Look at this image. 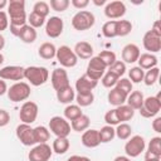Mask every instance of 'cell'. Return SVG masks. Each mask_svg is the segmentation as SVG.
<instances>
[{
	"mask_svg": "<svg viewBox=\"0 0 161 161\" xmlns=\"http://www.w3.org/2000/svg\"><path fill=\"white\" fill-rule=\"evenodd\" d=\"M8 15L10 16V33L18 36L20 28L28 21V16L25 13V1L10 0L8 3Z\"/></svg>",
	"mask_w": 161,
	"mask_h": 161,
	"instance_id": "1",
	"label": "cell"
},
{
	"mask_svg": "<svg viewBox=\"0 0 161 161\" xmlns=\"http://www.w3.org/2000/svg\"><path fill=\"white\" fill-rule=\"evenodd\" d=\"M24 78L34 87L43 86L49 78V70L45 67L31 65L24 68Z\"/></svg>",
	"mask_w": 161,
	"mask_h": 161,
	"instance_id": "2",
	"label": "cell"
},
{
	"mask_svg": "<svg viewBox=\"0 0 161 161\" xmlns=\"http://www.w3.org/2000/svg\"><path fill=\"white\" fill-rule=\"evenodd\" d=\"M96 23V18L93 13L88 10H79L72 18V26L78 31H84L91 29Z\"/></svg>",
	"mask_w": 161,
	"mask_h": 161,
	"instance_id": "3",
	"label": "cell"
},
{
	"mask_svg": "<svg viewBox=\"0 0 161 161\" xmlns=\"http://www.w3.org/2000/svg\"><path fill=\"white\" fill-rule=\"evenodd\" d=\"M161 109V92H158L156 96H150L143 99L142 107L138 109L140 114L145 118H152L157 116V113Z\"/></svg>",
	"mask_w": 161,
	"mask_h": 161,
	"instance_id": "4",
	"label": "cell"
},
{
	"mask_svg": "<svg viewBox=\"0 0 161 161\" xmlns=\"http://www.w3.org/2000/svg\"><path fill=\"white\" fill-rule=\"evenodd\" d=\"M6 94L11 102L16 103V102L26 101L31 94V89L26 82H16L10 88H8Z\"/></svg>",
	"mask_w": 161,
	"mask_h": 161,
	"instance_id": "5",
	"label": "cell"
},
{
	"mask_svg": "<svg viewBox=\"0 0 161 161\" xmlns=\"http://www.w3.org/2000/svg\"><path fill=\"white\" fill-rule=\"evenodd\" d=\"M55 58L63 68H73L78 63L77 55L74 54L73 49H70L68 45H60L59 48H57Z\"/></svg>",
	"mask_w": 161,
	"mask_h": 161,
	"instance_id": "6",
	"label": "cell"
},
{
	"mask_svg": "<svg viewBox=\"0 0 161 161\" xmlns=\"http://www.w3.org/2000/svg\"><path fill=\"white\" fill-rule=\"evenodd\" d=\"M70 123L60 116H54L49 119V131L57 137H68L70 133Z\"/></svg>",
	"mask_w": 161,
	"mask_h": 161,
	"instance_id": "7",
	"label": "cell"
},
{
	"mask_svg": "<svg viewBox=\"0 0 161 161\" xmlns=\"http://www.w3.org/2000/svg\"><path fill=\"white\" fill-rule=\"evenodd\" d=\"M38 112H39V107L35 102L33 101H25L19 111V118L21 121V123H26V125H31L33 122H35L36 117H38Z\"/></svg>",
	"mask_w": 161,
	"mask_h": 161,
	"instance_id": "8",
	"label": "cell"
},
{
	"mask_svg": "<svg viewBox=\"0 0 161 161\" xmlns=\"http://www.w3.org/2000/svg\"><path fill=\"white\" fill-rule=\"evenodd\" d=\"M146 148V142L145 138L141 135H135L125 145V152L127 157H137L140 156Z\"/></svg>",
	"mask_w": 161,
	"mask_h": 161,
	"instance_id": "9",
	"label": "cell"
},
{
	"mask_svg": "<svg viewBox=\"0 0 161 161\" xmlns=\"http://www.w3.org/2000/svg\"><path fill=\"white\" fill-rule=\"evenodd\" d=\"M106 65H104V63L96 55V57H92L91 59H89V62H88V65H87V70H86V75L87 77H89L91 79H93V80H99L102 77H103V74L106 73Z\"/></svg>",
	"mask_w": 161,
	"mask_h": 161,
	"instance_id": "10",
	"label": "cell"
},
{
	"mask_svg": "<svg viewBox=\"0 0 161 161\" xmlns=\"http://www.w3.org/2000/svg\"><path fill=\"white\" fill-rule=\"evenodd\" d=\"M53 150L48 143H36L28 153L29 161H49Z\"/></svg>",
	"mask_w": 161,
	"mask_h": 161,
	"instance_id": "11",
	"label": "cell"
},
{
	"mask_svg": "<svg viewBox=\"0 0 161 161\" xmlns=\"http://www.w3.org/2000/svg\"><path fill=\"white\" fill-rule=\"evenodd\" d=\"M15 135L18 140L24 145V146H33L35 145L34 136H33V127L26 123H20L15 128Z\"/></svg>",
	"mask_w": 161,
	"mask_h": 161,
	"instance_id": "12",
	"label": "cell"
},
{
	"mask_svg": "<svg viewBox=\"0 0 161 161\" xmlns=\"http://www.w3.org/2000/svg\"><path fill=\"white\" fill-rule=\"evenodd\" d=\"M103 11L108 19H119L126 14V5L123 1H119V0L109 1L106 4Z\"/></svg>",
	"mask_w": 161,
	"mask_h": 161,
	"instance_id": "13",
	"label": "cell"
},
{
	"mask_svg": "<svg viewBox=\"0 0 161 161\" xmlns=\"http://www.w3.org/2000/svg\"><path fill=\"white\" fill-rule=\"evenodd\" d=\"M0 79L21 82L24 79V68L20 65H6L0 69Z\"/></svg>",
	"mask_w": 161,
	"mask_h": 161,
	"instance_id": "14",
	"label": "cell"
},
{
	"mask_svg": "<svg viewBox=\"0 0 161 161\" xmlns=\"http://www.w3.org/2000/svg\"><path fill=\"white\" fill-rule=\"evenodd\" d=\"M142 44H143V48L148 53L151 54L157 53L161 50V36L156 35L151 30H147L142 38Z\"/></svg>",
	"mask_w": 161,
	"mask_h": 161,
	"instance_id": "15",
	"label": "cell"
},
{
	"mask_svg": "<svg viewBox=\"0 0 161 161\" xmlns=\"http://www.w3.org/2000/svg\"><path fill=\"white\" fill-rule=\"evenodd\" d=\"M50 82H52V86L55 91H59L62 88H65L69 84V78H68V73L64 68H55L53 72H52V75H50Z\"/></svg>",
	"mask_w": 161,
	"mask_h": 161,
	"instance_id": "16",
	"label": "cell"
},
{
	"mask_svg": "<svg viewBox=\"0 0 161 161\" xmlns=\"http://www.w3.org/2000/svg\"><path fill=\"white\" fill-rule=\"evenodd\" d=\"M64 23L59 16H50L45 23V33L49 38H58L63 33Z\"/></svg>",
	"mask_w": 161,
	"mask_h": 161,
	"instance_id": "17",
	"label": "cell"
},
{
	"mask_svg": "<svg viewBox=\"0 0 161 161\" xmlns=\"http://www.w3.org/2000/svg\"><path fill=\"white\" fill-rule=\"evenodd\" d=\"M98 82L91 79L89 77H87L86 74L80 75L77 80H75V91L79 94H87V93H92V91L97 87Z\"/></svg>",
	"mask_w": 161,
	"mask_h": 161,
	"instance_id": "18",
	"label": "cell"
},
{
	"mask_svg": "<svg viewBox=\"0 0 161 161\" xmlns=\"http://www.w3.org/2000/svg\"><path fill=\"white\" fill-rule=\"evenodd\" d=\"M121 54H122V62L125 64L126 63L132 64V63L138 60V57H140L141 52H140L138 45H136L133 43H130V44H126L122 48V53Z\"/></svg>",
	"mask_w": 161,
	"mask_h": 161,
	"instance_id": "19",
	"label": "cell"
},
{
	"mask_svg": "<svg viewBox=\"0 0 161 161\" xmlns=\"http://www.w3.org/2000/svg\"><path fill=\"white\" fill-rule=\"evenodd\" d=\"M73 52L77 55V58L80 59H91L93 57V47L88 42H78L74 45Z\"/></svg>",
	"mask_w": 161,
	"mask_h": 161,
	"instance_id": "20",
	"label": "cell"
},
{
	"mask_svg": "<svg viewBox=\"0 0 161 161\" xmlns=\"http://www.w3.org/2000/svg\"><path fill=\"white\" fill-rule=\"evenodd\" d=\"M82 143L83 146L88 147V148H94L97 147L101 142H99V137H98V130H86L82 135Z\"/></svg>",
	"mask_w": 161,
	"mask_h": 161,
	"instance_id": "21",
	"label": "cell"
},
{
	"mask_svg": "<svg viewBox=\"0 0 161 161\" xmlns=\"http://www.w3.org/2000/svg\"><path fill=\"white\" fill-rule=\"evenodd\" d=\"M36 36H38L36 30H35L33 26H30L29 24L23 25V26L20 28L19 33H18V38H19L21 42L26 43V44L34 43V42L36 40Z\"/></svg>",
	"mask_w": 161,
	"mask_h": 161,
	"instance_id": "22",
	"label": "cell"
},
{
	"mask_svg": "<svg viewBox=\"0 0 161 161\" xmlns=\"http://www.w3.org/2000/svg\"><path fill=\"white\" fill-rule=\"evenodd\" d=\"M138 67L143 70H148L151 68H155L157 67V63H158V59L155 54H151V53H143V54H140L138 57Z\"/></svg>",
	"mask_w": 161,
	"mask_h": 161,
	"instance_id": "23",
	"label": "cell"
},
{
	"mask_svg": "<svg viewBox=\"0 0 161 161\" xmlns=\"http://www.w3.org/2000/svg\"><path fill=\"white\" fill-rule=\"evenodd\" d=\"M107 99H108L109 104L118 107V106H122V104L126 103L127 94H126L125 92L119 91L118 88L113 87V88H111V91L108 92V94H107Z\"/></svg>",
	"mask_w": 161,
	"mask_h": 161,
	"instance_id": "24",
	"label": "cell"
},
{
	"mask_svg": "<svg viewBox=\"0 0 161 161\" xmlns=\"http://www.w3.org/2000/svg\"><path fill=\"white\" fill-rule=\"evenodd\" d=\"M75 98V91L68 86L65 88H62L59 91H57V99L59 103H63V104H70Z\"/></svg>",
	"mask_w": 161,
	"mask_h": 161,
	"instance_id": "25",
	"label": "cell"
},
{
	"mask_svg": "<svg viewBox=\"0 0 161 161\" xmlns=\"http://www.w3.org/2000/svg\"><path fill=\"white\" fill-rule=\"evenodd\" d=\"M143 99L145 97L141 91H132L127 96L126 102H127V106H130L132 109H140L143 104Z\"/></svg>",
	"mask_w": 161,
	"mask_h": 161,
	"instance_id": "26",
	"label": "cell"
},
{
	"mask_svg": "<svg viewBox=\"0 0 161 161\" xmlns=\"http://www.w3.org/2000/svg\"><path fill=\"white\" fill-rule=\"evenodd\" d=\"M55 53H57V48H55V45H54L53 43H50V42L43 43V44L39 47V49H38L39 57L43 58V59H47V60L53 59V58L55 57Z\"/></svg>",
	"mask_w": 161,
	"mask_h": 161,
	"instance_id": "27",
	"label": "cell"
},
{
	"mask_svg": "<svg viewBox=\"0 0 161 161\" xmlns=\"http://www.w3.org/2000/svg\"><path fill=\"white\" fill-rule=\"evenodd\" d=\"M116 111V116L119 121V123L122 122H127L130 121L131 118H133L135 116V109H132L130 106L127 104H122V106H118L117 108H114Z\"/></svg>",
	"mask_w": 161,
	"mask_h": 161,
	"instance_id": "28",
	"label": "cell"
},
{
	"mask_svg": "<svg viewBox=\"0 0 161 161\" xmlns=\"http://www.w3.org/2000/svg\"><path fill=\"white\" fill-rule=\"evenodd\" d=\"M33 136L35 143H47L50 138V131L45 126H36L33 128Z\"/></svg>",
	"mask_w": 161,
	"mask_h": 161,
	"instance_id": "29",
	"label": "cell"
},
{
	"mask_svg": "<svg viewBox=\"0 0 161 161\" xmlns=\"http://www.w3.org/2000/svg\"><path fill=\"white\" fill-rule=\"evenodd\" d=\"M69 147H70V142H69L68 137H57L53 141V145H52V150L57 155L65 153L69 150Z\"/></svg>",
	"mask_w": 161,
	"mask_h": 161,
	"instance_id": "30",
	"label": "cell"
},
{
	"mask_svg": "<svg viewBox=\"0 0 161 161\" xmlns=\"http://www.w3.org/2000/svg\"><path fill=\"white\" fill-rule=\"evenodd\" d=\"M89 125H91L89 117L87 114H82L80 117H78L70 122V128L75 132H84L86 130H88Z\"/></svg>",
	"mask_w": 161,
	"mask_h": 161,
	"instance_id": "31",
	"label": "cell"
},
{
	"mask_svg": "<svg viewBox=\"0 0 161 161\" xmlns=\"http://www.w3.org/2000/svg\"><path fill=\"white\" fill-rule=\"evenodd\" d=\"M98 137H99V142H101V143L111 142V141L116 137L113 126H108V125L103 126L101 130H98Z\"/></svg>",
	"mask_w": 161,
	"mask_h": 161,
	"instance_id": "32",
	"label": "cell"
},
{
	"mask_svg": "<svg viewBox=\"0 0 161 161\" xmlns=\"http://www.w3.org/2000/svg\"><path fill=\"white\" fill-rule=\"evenodd\" d=\"M83 114V112H82V108L78 106V104H68L65 108H64V118L67 119V121H74L75 118H78V117H80Z\"/></svg>",
	"mask_w": 161,
	"mask_h": 161,
	"instance_id": "33",
	"label": "cell"
},
{
	"mask_svg": "<svg viewBox=\"0 0 161 161\" xmlns=\"http://www.w3.org/2000/svg\"><path fill=\"white\" fill-rule=\"evenodd\" d=\"M114 133H116V137L122 140V141L128 140L131 137V133H132V127L126 122L118 123L117 127L114 128Z\"/></svg>",
	"mask_w": 161,
	"mask_h": 161,
	"instance_id": "34",
	"label": "cell"
},
{
	"mask_svg": "<svg viewBox=\"0 0 161 161\" xmlns=\"http://www.w3.org/2000/svg\"><path fill=\"white\" fill-rule=\"evenodd\" d=\"M146 153L156 156V157H161V137L160 136H156V137L151 138V141L147 145Z\"/></svg>",
	"mask_w": 161,
	"mask_h": 161,
	"instance_id": "35",
	"label": "cell"
},
{
	"mask_svg": "<svg viewBox=\"0 0 161 161\" xmlns=\"http://www.w3.org/2000/svg\"><path fill=\"white\" fill-rule=\"evenodd\" d=\"M102 34L106 38H114L117 36V20H108L102 26Z\"/></svg>",
	"mask_w": 161,
	"mask_h": 161,
	"instance_id": "36",
	"label": "cell"
},
{
	"mask_svg": "<svg viewBox=\"0 0 161 161\" xmlns=\"http://www.w3.org/2000/svg\"><path fill=\"white\" fill-rule=\"evenodd\" d=\"M158 75H160V69L158 67H155V68H151L145 72L143 74V83L146 86H153L156 83V80L158 79Z\"/></svg>",
	"mask_w": 161,
	"mask_h": 161,
	"instance_id": "37",
	"label": "cell"
},
{
	"mask_svg": "<svg viewBox=\"0 0 161 161\" xmlns=\"http://www.w3.org/2000/svg\"><path fill=\"white\" fill-rule=\"evenodd\" d=\"M118 79H119V77L116 73H113L112 70H107L103 74V77L101 78V82H102L103 87H106V88H113L116 86V83L118 82Z\"/></svg>",
	"mask_w": 161,
	"mask_h": 161,
	"instance_id": "38",
	"label": "cell"
},
{
	"mask_svg": "<svg viewBox=\"0 0 161 161\" xmlns=\"http://www.w3.org/2000/svg\"><path fill=\"white\" fill-rule=\"evenodd\" d=\"M132 31V23L130 20H117V36H126Z\"/></svg>",
	"mask_w": 161,
	"mask_h": 161,
	"instance_id": "39",
	"label": "cell"
},
{
	"mask_svg": "<svg viewBox=\"0 0 161 161\" xmlns=\"http://www.w3.org/2000/svg\"><path fill=\"white\" fill-rule=\"evenodd\" d=\"M103 63H104V65L107 67V68H109L116 60H117V58H116V54L112 52V50H102L98 55H97Z\"/></svg>",
	"mask_w": 161,
	"mask_h": 161,
	"instance_id": "40",
	"label": "cell"
},
{
	"mask_svg": "<svg viewBox=\"0 0 161 161\" xmlns=\"http://www.w3.org/2000/svg\"><path fill=\"white\" fill-rule=\"evenodd\" d=\"M143 69H141L140 67H132L128 70V79L131 80V83H140L143 80Z\"/></svg>",
	"mask_w": 161,
	"mask_h": 161,
	"instance_id": "41",
	"label": "cell"
},
{
	"mask_svg": "<svg viewBox=\"0 0 161 161\" xmlns=\"http://www.w3.org/2000/svg\"><path fill=\"white\" fill-rule=\"evenodd\" d=\"M74 99H75L77 104L82 108V107L91 106L93 103V101H94V96H93V93H87V94H79V93H77Z\"/></svg>",
	"mask_w": 161,
	"mask_h": 161,
	"instance_id": "42",
	"label": "cell"
},
{
	"mask_svg": "<svg viewBox=\"0 0 161 161\" xmlns=\"http://www.w3.org/2000/svg\"><path fill=\"white\" fill-rule=\"evenodd\" d=\"M33 11L39 14L40 16L43 18H47L49 15V11H50V8H49V4L45 3V1H36L33 6Z\"/></svg>",
	"mask_w": 161,
	"mask_h": 161,
	"instance_id": "43",
	"label": "cell"
},
{
	"mask_svg": "<svg viewBox=\"0 0 161 161\" xmlns=\"http://www.w3.org/2000/svg\"><path fill=\"white\" fill-rule=\"evenodd\" d=\"M28 23H29L30 26H33L34 29H36V28H40V26H43L45 24V18H43L39 14L31 11L29 14V16H28Z\"/></svg>",
	"mask_w": 161,
	"mask_h": 161,
	"instance_id": "44",
	"label": "cell"
},
{
	"mask_svg": "<svg viewBox=\"0 0 161 161\" xmlns=\"http://www.w3.org/2000/svg\"><path fill=\"white\" fill-rule=\"evenodd\" d=\"M69 5H70L69 0H50L49 3V8H52L54 11H58V13L65 11Z\"/></svg>",
	"mask_w": 161,
	"mask_h": 161,
	"instance_id": "45",
	"label": "cell"
},
{
	"mask_svg": "<svg viewBox=\"0 0 161 161\" xmlns=\"http://www.w3.org/2000/svg\"><path fill=\"white\" fill-rule=\"evenodd\" d=\"M114 87L118 88L119 91L125 92L127 96L132 92V83H131V80H130L128 78H119Z\"/></svg>",
	"mask_w": 161,
	"mask_h": 161,
	"instance_id": "46",
	"label": "cell"
},
{
	"mask_svg": "<svg viewBox=\"0 0 161 161\" xmlns=\"http://www.w3.org/2000/svg\"><path fill=\"white\" fill-rule=\"evenodd\" d=\"M109 70H112L113 73H116V74L121 78V75H123L125 72H126V64H125L122 60H116V62L109 67Z\"/></svg>",
	"mask_w": 161,
	"mask_h": 161,
	"instance_id": "47",
	"label": "cell"
},
{
	"mask_svg": "<svg viewBox=\"0 0 161 161\" xmlns=\"http://www.w3.org/2000/svg\"><path fill=\"white\" fill-rule=\"evenodd\" d=\"M104 122L108 125V126H117L119 123L117 116H116V111L114 109H109L104 114Z\"/></svg>",
	"mask_w": 161,
	"mask_h": 161,
	"instance_id": "48",
	"label": "cell"
},
{
	"mask_svg": "<svg viewBox=\"0 0 161 161\" xmlns=\"http://www.w3.org/2000/svg\"><path fill=\"white\" fill-rule=\"evenodd\" d=\"M10 122V113L6 109L0 108V127H5Z\"/></svg>",
	"mask_w": 161,
	"mask_h": 161,
	"instance_id": "49",
	"label": "cell"
},
{
	"mask_svg": "<svg viewBox=\"0 0 161 161\" xmlns=\"http://www.w3.org/2000/svg\"><path fill=\"white\" fill-rule=\"evenodd\" d=\"M9 26V18H8V14L5 11H0V31H4L6 30Z\"/></svg>",
	"mask_w": 161,
	"mask_h": 161,
	"instance_id": "50",
	"label": "cell"
},
{
	"mask_svg": "<svg viewBox=\"0 0 161 161\" xmlns=\"http://www.w3.org/2000/svg\"><path fill=\"white\" fill-rule=\"evenodd\" d=\"M70 4H72L75 9L83 10L84 8H87V6L89 5V0H72Z\"/></svg>",
	"mask_w": 161,
	"mask_h": 161,
	"instance_id": "51",
	"label": "cell"
},
{
	"mask_svg": "<svg viewBox=\"0 0 161 161\" xmlns=\"http://www.w3.org/2000/svg\"><path fill=\"white\" fill-rule=\"evenodd\" d=\"M152 130L155 132H157V133H161V117L160 116L153 118V121H152Z\"/></svg>",
	"mask_w": 161,
	"mask_h": 161,
	"instance_id": "52",
	"label": "cell"
},
{
	"mask_svg": "<svg viewBox=\"0 0 161 161\" xmlns=\"http://www.w3.org/2000/svg\"><path fill=\"white\" fill-rule=\"evenodd\" d=\"M151 31L155 33L156 35H160L161 36V28H160V21L158 20H155L152 26H151Z\"/></svg>",
	"mask_w": 161,
	"mask_h": 161,
	"instance_id": "53",
	"label": "cell"
},
{
	"mask_svg": "<svg viewBox=\"0 0 161 161\" xmlns=\"http://www.w3.org/2000/svg\"><path fill=\"white\" fill-rule=\"evenodd\" d=\"M67 161H91L89 157L87 156H79V155H73L67 158Z\"/></svg>",
	"mask_w": 161,
	"mask_h": 161,
	"instance_id": "54",
	"label": "cell"
},
{
	"mask_svg": "<svg viewBox=\"0 0 161 161\" xmlns=\"http://www.w3.org/2000/svg\"><path fill=\"white\" fill-rule=\"evenodd\" d=\"M8 92V86L4 79H0V96H4Z\"/></svg>",
	"mask_w": 161,
	"mask_h": 161,
	"instance_id": "55",
	"label": "cell"
},
{
	"mask_svg": "<svg viewBox=\"0 0 161 161\" xmlns=\"http://www.w3.org/2000/svg\"><path fill=\"white\" fill-rule=\"evenodd\" d=\"M145 161H161V157H156V156L145 153Z\"/></svg>",
	"mask_w": 161,
	"mask_h": 161,
	"instance_id": "56",
	"label": "cell"
},
{
	"mask_svg": "<svg viewBox=\"0 0 161 161\" xmlns=\"http://www.w3.org/2000/svg\"><path fill=\"white\" fill-rule=\"evenodd\" d=\"M113 161H131V158L127 156H117V157H114Z\"/></svg>",
	"mask_w": 161,
	"mask_h": 161,
	"instance_id": "57",
	"label": "cell"
},
{
	"mask_svg": "<svg viewBox=\"0 0 161 161\" xmlns=\"http://www.w3.org/2000/svg\"><path fill=\"white\" fill-rule=\"evenodd\" d=\"M93 4H94L96 6H102V5H106L107 1H106V0H93Z\"/></svg>",
	"mask_w": 161,
	"mask_h": 161,
	"instance_id": "58",
	"label": "cell"
},
{
	"mask_svg": "<svg viewBox=\"0 0 161 161\" xmlns=\"http://www.w3.org/2000/svg\"><path fill=\"white\" fill-rule=\"evenodd\" d=\"M4 47H5V38L0 34V50H3Z\"/></svg>",
	"mask_w": 161,
	"mask_h": 161,
	"instance_id": "59",
	"label": "cell"
},
{
	"mask_svg": "<svg viewBox=\"0 0 161 161\" xmlns=\"http://www.w3.org/2000/svg\"><path fill=\"white\" fill-rule=\"evenodd\" d=\"M5 6H8V1H6V0H0V11H1Z\"/></svg>",
	"mask_w": 161,
	"mask_h": 161,
	"instance_id": "60",
	"label": "cell"
},
{
	"mask_svg": "<svg viewBox=\"0 0 161 161\" xmlns=\"http://www.w3.org/2000/svg\"><path fill=\"white\" fill-rule=\"evenodd\" d=\"M3 62H4V55H3L1 53H0V65L3 64Z\"/></svg>",
	"mask_w": 161,
	"mask_h": 161,
	"instance_id": "61",
	"label": "cell"
}]
</instances>
